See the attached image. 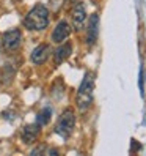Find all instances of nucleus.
<instances>
[{
  "instance_id": "f8f14e48",
  "label": "nucleus",
  "mask_w": 146,
  "mask_h": 156,
  "mask_svg": "<svg viewBox=\"0 0 146 156\" xmlns=\"http://www.w3.org/2000/svg\"><path fill=\"white\" fill-rule=\"evenodd\" d=\"M30 156H46V148H44V145H38L36 148L32 150Z\"/></svg>"
},
{
  "instance_id": "423d86ee",
  "label": "nucleus",
  "mask_w": 146,
  "mask_h": 156,
  "mask_svg": "<svg viewBox=\"0 0 146 156\" xmlns=\"http://www.w3.org/2000/svg\"><path fill=\"white\" fill-rule=\"evenodd\" d=\"M97 33H99V16L94 13V14H91L90 19H88V30H87V44L88 46L96 44Z\"/></svg>"
},
{
  "instance_id": "7ed1b4c3",
  "label": "nucleus",
  "mask_w": 146,
  "mask_h": 156,
  "mask_svg": "<svg viewBox=\"0 0 146 156\" xmlns=\"http://www.w3.org/2000/svg\"><path fill=\"white\" fill-rule=\"evenodd\" d=\"M74 126H76V114L72 109H66V111H63L60 120L55 126V133L61 136L63 139H68L72 134V131H74Z\"/></svg>"
},
{
  "instance_id": "2eb2a0df",
  "label": "nucleus",
  "mask_w": 146,
  "mask_h": 156,
  "mask_svg": "<svg viewBox=\"0 0 146 156\" xmlns=\"http://www.w3.org/2000/svg\"><path fill=\"white\" fill-rule=\"evenodd\" d=\"M60 153H58V150L57 148H50V151H49V156H58Z\"/></svg>"
},
{
  "instance_id": "20e7f679",
  "label": "nucleus",
  "mask_w": 146,
  "mask_h": 156,
  "mask_svg": "<svg viewBox=\"0 0 146 156\" xmlns=\"http://www.w3.org/2000/svg\"><path fill=\"white\" fill-rule=\"evenodd\" d=\"M21 43H22V33H21V30H17V29L8 30L2 36V44H3V48L8 49V51L17 49L21 46Z\"/></svg>"
},
{
  "instance_id": "39448f33",
  "label": "nucleus",
  "mask_w": 146,
  "mask_h": 156,
  "mask_svg": "<svg viewBox=\"0 0 146 156\" xmlns=\"http://www.w3.org/2000/svg\"><path fill=\"white\" fill-rule=\"evenodd\" d=\"M87 21V10L85 5L82 2H76L74 8H72V27L76 32H80L83 29V24Z\"/></svg>"
},
{
  "instance_id": "4468645a",
  "label": "nucleus",
  "mask_w": 146,
  "mask_h": 156,
  "mask_svg": "<svg viewBox=\"0 0 146 156\" xmlns=\"http://www.w3.org/2000/svg\"><path fill=\"white\" fill-rule=\"evenodd\" d=\"M132 148H134V150H140V148H141V145L138 144V140H134V139H132Z\"/></svg>"
},
{
  "instance_id": "ddd939ff",
  "label": "nucleus",
  "mask_w": 146,
  "mask_h": 156,
  "mask_svg": "<svg viewBox=\"0 0 146 156\" xmlns=\"http://www.w3.org/2000/svg\"><path fill=\"white\" fill-rule=\"evenodd\" d=\"M140 80H138V87H140V93H141V96L144 95V71H143V68H140V77H138Z\"/></svg>"
},
{
  "instance_id": "f257e3e1",
  "label": "nucleus",
  "mask_w": 146,
  "mask_h": 156,
  "mask_svg": "<svg viewBox=\"0 0 146 156\" xmlns=\"http://www.w3.org/2000/svg\"><path fill=\"white\" fill-rule=\"evenodd\" d=\"M93 91H94V74L88 71L85 73L83 80H82L76 95V104L80 112H87L90 106L93 104Z\"/></svg>"
},
{
  "instance_id": "1a4fd4ad",
  "label": "nucleus",
  "mask_w": 146,
  "mask_h": 156,
  "mask_svg": "<svg viewBox=\"0 0 146 156\" xmlns=\"http://www.w3.org/2000/svg\"><path fill=\"white\" fill-rule=\"evenodd\" d=\"M41 133V126L38 123H35V125H27L24 129H22V140L24 144H33L36 139H38V136Z\"/></svg>"
},
{
  "instance_id": "6e6552de",
  "label": "nucleus",
  "mask_w": 146,
  "mask_h": 156,
  "mask_svg": "<svg viewBox=\"0 0 146 156\" xmlns=\"http://www.w3.org/2000/svg\"><path fill=\"white\" fill-rule=\"evenodd\" d=\"M71 33V27L66 21H60L57 27L52 32V41L53 43H63Z\"/></svg>"
},
{
  "instance_id": "9d476101",
  "label": "nucleus",
  "mask_w": 146,
  "mask_h": 156,
  "mask_svg": "<svg viewBox=\"0 0 146 156\" xmlns=\"http://www.w3.org/2000/svg\"><path fill=\"white\" fill-rule=\"evenodd\" d=\"M72 52V46L68 43V44H61L58 46V48L55 49V52H53V62H55V65H60V63H63Z\"/></svg>"
},
{
  "instance_id": "9b49d317",
  "label": "nucleus",
  "mask_w": 146,
  "mask_h": 156,
  "mask_svg": "<svg viewBox=\"0 0 146 156\" xmlns=\"http://www.w3.org/2000/svg\"><path fill=\"white\" fill-rule=\"evenodd\" d=\"M50 115H52V111L49 107H46L42 109V111L38 114V117H36V123H38L39 126H44V125H47L50 122Z\"/></svg>"
},
{
  "instance_id": "0eeeda50",
  "label": "nucleus",
  "mask_w": 146,
  "mask_h": 156,
  "mask_svg": "<svg viewBox=\"0 0 146 156\" xmlns=\"http://www.w3.org/2000/svg\"><path fill=\"white\" fill-rule=\"evenodd\" d=\"M49 55H50V46L49 44H39L33 49L30 58L35 65H41V63H44L49 58Z\"/></svg>"
},
{
  "instance_id": "f03ea898",
  "label": "nucleus",
  "mask_w": 146,
  "mask_h": 156,
  "mask_svg": "<svg viewBox=\"0 0 146 156\" xmlns=\"http://www.w3.org/2000/svg\"><path fill=\"white\" fill-rule=\"evenodd\" d=\"M24 25L29 30H44L49 25V10L44 5H36L24 19Z\"/></svg>"
}]
</instances>
